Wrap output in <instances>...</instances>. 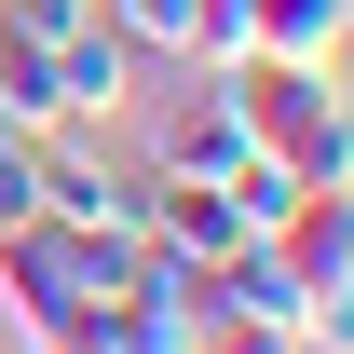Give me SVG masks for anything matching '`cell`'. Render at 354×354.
<instances>
[{"label":"cell","mask_w":354,"mask_h":354,"mask_svg":"<svg viewBox=\"0 0 354 354\" xmlns=\"http://www.w3.org/2000/svg\"><path fill=\"white\" fill-rule=\"evenodd\" d=\"M218 95L245 109L259 164H286L300 191H354V123H341V82L327 68H286V55H232Z\"/></svg>","instance_id":"1"},{"label":"cell","mask_w":354,"mask_h":354,"mask_svg":"<svg viewBox=\"0 0 354 354\" xmlns=\"http://www.w3.org/2000/svg\"><path fill=\"white\" fill-rule=\"evenodd\" d=\"M272 259L300 272V313H313V341L341 354V327H354V205H341V191H300V205L272 218Z\"/></svg>","instance_id":"2"},{"label":"cell","mask_w":354,"mask_h":354,"mask_svg":"<svg viewBox=\"0 0 354 354\" xmlns=\"http://www.w3.org/2000/svg\"><path fill=\"white\" fill-rule=\"evenodd\" d=\"M205 341V300H191V272L177 259H136L123 286H109V300H95V327L68 354H191Z\"/></svg>","instance_id":"3"},{"label":"cell","mask_w":354,"mask_h":354,"mask_svg":"<svg viewBox=\"0 0 354 354\" xmlns=\"http://www.w3.org/2000/svg\"><path fill=\"white\" fill-rule=\"evenodd\" d=\"M259 164V136H245V109L218 95V68H205V95H177L164 136H150V177H191V191H218V177Z\"/></svg>","instance_id":"4"},{"label":"cell","mask_w":354,"mask_h":354,"mask_svg":"<svg viewBox=\"0 0 354 354\" xmlns=\"http://www.w3.org/2000/svg\"><path fill=\"white\" fill-rule=\"evenodd\" d=\"M136 55H191V68H232L245 55V0H95Z\"/></svg>","instance_id":"5"},{"label":"cell","mask_w":354,"mask_h":354,"mask_svg":"<svg viewBox=\"0 0 354 354\" xmlns=\"http://www.w3.org/2000/svg\"><path fill=\"white\" fill-rule=\"evenodd\" d=\"M136 68H150V55H136L109 14L68 28V41H55V123H123V109H136Z\"/></svg>","instance_id":"6"},{"label":"cell","mask_w":354,"mask_h":354,"mask_svg":"<svg viewBox=\"0 0 354 354\" xmlns=\"http://www.w3.org/2000/svg\"><path fill=\"white\" fill-rule=\"evenodd\" d=\"M41 232H136V177L68 150V136H41Z\"/></svg>","instance_id":"7"},{"label":"cell","mask_w":354,"mask_h":354,"mask_svg":"<svg viewBox=\"0 0 354 354\" xmlns=\"http://www.w3.org/2000/svg\"><path fill=\"white\" fill-rule=\"evenodd\" d=\"M354 0H245V55H286V68H341Z\"/></svg>","instance_id":"8"},{"label":"cell","mask_w":354,"mask_h":354,"mask_svg":"<svg viewBox=\"0 0 354 354\" xmlns=\"http://www.w3.org/2000/svg\"><path fill=\"white\" fill-rule=\"evenodd\" d=\"M0 28H28V41H68V28H95V0H0Z\"/></svg>","instance_id":"9"},{"label":"cell","mask_w":354,"mask_h":354,"mask_svg":"<svg viewBox=\"0 0 354 354\" xmlns=\"http://www.w3.org/2000/svg\"><path fill=\"white\" fill-rule=\"evenodd\" d=\"M191 354H300V341H272V327H205Z\"/></svg>","instance_id":"10"}]
</instances>
